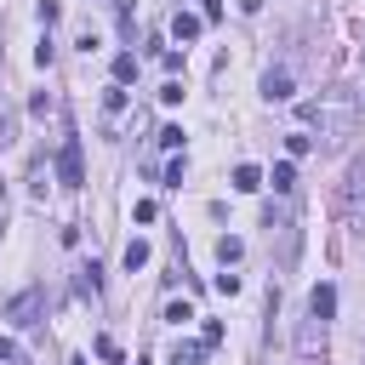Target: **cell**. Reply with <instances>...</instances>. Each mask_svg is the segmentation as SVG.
Here are the masks:
<instances>
[{"mask_svg": "<svg viewBox=\"0 0 365 365\" xmlns=\"http://www.w3.org/2000/svg\"><path fill=\"white\" fill-rule=\"evenodd\" d=\"M308 314H314V319H331V314H336V291H331V285H314V291H308Z\"/></svg>", "mask_w": 365, "mask_h": 365, "instance_id": "6", "label": "cell"}, {"mask_svg": "<svg viewBox=\"0 0 365 365\" xmlns=\"http://www.w3.org/2000/svg\"><path fill=\"white\" fill-rule=\"evenodd\" d=\"M103 108H108V120H114V114H125V91H120V86H108V97H103Z\"/></svg>", "mask_w": 365, "mask_h": 365, "instance_id": "14", "label": "cell"}, {"mask_svg": "<svg viewBox=\"0 0 365 365\" xmlns=\"http://www.w3.org/2000/svg\"><path fill=\"white\" fill-rule=\"evenodd\" d=\"M40 314H46V291H40V285H29V291H17V297L6 302V319H11V325H40Z\"/></svg>", "mask_w": 365, "mask_h": 365, "instance_id": "2", "label": "cell"}, {"mask_svg": "<svg viewBox=\"0 0 365 365\" xmlns=\"http://www.w3.org/2000/svg\"><path fill=\"white\" fill-rule=\"evenodd\" d=\"M171 34H177V40H194V34H200V17H194V11H177V17H171Z\"/></svg>", "mask_w": 365, "mask_h": 365, "instance_id": "8", "label": "cell"}, {"mask_svg": "<svg viewBox=\"0 0 365 365\" xmlns=\"http://www.w3.org/2000/svg\"><path fill=\"white\" fill-rule=\"evenodd\" d=\"M68 365H86V359H68Z\"/></svg>", "mask_w": 365, "mask_h": 365, "instance_id": "20", "label": "cell"}, {"mask_svg": "<svg viewBox=\"0 0 365 365\" xmlns=\"http://www.w3.org/2000/svg\"><path fill=\"white\" fill-rule=\"evenodd\" d=\"M171 365H205V342L194 348V342H182L177 354H171Z\"/></svg>", "mask_w": 365, "mask_h": 365, "instance_id": "10", "label": "cell"}, {"mask_svg": "<svg viewBox=\"0 0 365 365\" xmlns=\"http://www.w3.org/2000/svg\"><path fill=\"white\" fill-rule=\"evenodd\" d=\"M285 148H291V154H308V148H314V137H302V131H291V137H285Z\"/></svg>", "mask_w": 365, "mask_h": 365, "instance_id": "16", "label": "cell"}, {"mask_svg": "<svg viewBox=\"0 0 365 365\" xmlns=\"http://www.w3.org/2000/svg\"><path fill=\"white\" fill-rule=\"evenodd\" d=\"M143 262H148V240H131V245H125V268H131V274H137V268H143Z\"/></svg>", "mask_w": 365, "mask_h": 365, "instance_id": "12", "label": "cell"}, {"mask_svg": "<svg viewBox=\"0 0 365 365\" xmlns=\"http://www.w3.org/2000/svg\"><path fill=\"white\" fill-rule=\"evenodd\" d=\"M11 143H17V120H11V114H0V148H11Z\"/></svg>", "mask_w": 365, "mask_h": 365, "instance_id": "15", "label": "cell"}, {"mask_svg": "<svg viewBox=\"0 0 365 365\" xmlns=\"http://www.w3.org/2000/svg\"><path fill=\"white\" fill-rule=\"evenodd\" d=\"M217 257H222V268H228V262H240V257H245V245H240L234 234H222V240H217Z\"/></svg>", "mask_w": 365, "mask_h": 365, "instance_id": "9", "label": "cell"}, {"mask_svg": "<svg viewBox=\"0 0 365 365\" xmlns=\"http://www.w3.org/2000/svg\"><path fill=\"white\" fill-rule=\"evenodd\" d=\"M114 80H120V86H125V80H137V57H131V51H120V57H114Z\"/></svg>", "mask_w": 365, "mask_h": 365, "instance_id": "11", "label": "cell"}, {"mask_svg": "<svg viewBox=\"0 0 365 365\" xmlns=\"http://www.w3.org/2000/svg\"><path fill=\"white\" fill-rule=\"evenodd\" d=\"M11 359H23V354H17V342H11V336H0V365H11Z\"/></svg>", "mask_w": 365, "mask_h": 365, "instance_id": "19", "label": "cell"}, {"mask_svg": "<svg viewBox=\"0 0 365 365\" xmlns=\"http://www.w3.org/2000/svg\"><path fill=\"white\" fill-rule=\"evenodd\" d=\"M262 97H268V103H285V97H291V74H285V68H268V74H262Z\"/></svg>", "mask_w": 365, "mask_h": 365, "instance_id": "5", "label": "cell"}, {"mask_svg": "<svg viewBox=\"0 0 365 365\" xmlns=\"http://www.w3.org/2000/svg\"><path fill=\"white\" fill-rule=\"evenodd\" d=\"M57 182H63V188H80V182H86V160H80V137H63V148H57Z\"/></svg>", "mask_w": 365, "mask_h": 365, "instance_id": "4", "label": "cell"}, {"mask_svg": "<svg viewBox=\"0 0 365 365\" xmlns=\"http://www.w3.org/2000/svg\"><path fill=\"white\" fill-rule=\"evenodd\" d=\"M234 188H240V194H257V188H262V171H257V165H234Z\"/></svg>", "mask_w": 365, "mask_h": 365, "instance_id": "7", "label": "cell"}, {"mask_svg": "<svg viewBox=\"0 0 365 365\" xmlns=\"http://www.w3.org/2000/svg\"><path fill=\"white\" fill-rule=\"evenodd\" d=\"M336 211L348 222H365V160H354L342 171V188H336Z\"/></svg>", "mask_w": 365, "mask_h": 365, "instance_id": "1", "label": "cell"}, {"mask_svg": "<svg viewBox=\"0 0 365 365\" xmlns=\"http://www.w3.org/2000/svg\"><path fill=\"white\" fill-rule=\"evenodd\" d=\"M274 188H279V194H291V188H297V171H291V160H285V165H274Z\"/></svg>", "mask_w": 365, "mask_h": 365, "instance_id": "13", "label": "cell"}, {"mask_svg": "<svg viewBox=\"0 0 365 365\" xmlns=\"http://www.w3.org/2000/svg\"><path fill=\"white\" fill-rule=\"evenodd\" d=\"M165 319H171V325H182V319H194V308H188V302H171V308H165Z\"/></svg>", "mask_w": 365, "mask_h": 365, "instance_id": "17", "label": "cell"}, {"mask_svg": "<svg viewBox=\"0 0 365 365\" xmlns=\"http://www.w3.org/2000/svg\"><path fill=\"white\" fill-rule=\"evenodd\" d=\"M297 354H302V365H325V319H302L297 325Z\"/></svg>", "mask_w": 365, "mask_h": 365, "instance_id": "3", "label": "cell"}, {"mask_svg": "<svg viewBox=\"0 0 365 365\" xmlns=\"http://www.w3.org/2000/svg\"><path fill=\"white\" fill-rule=\"evenodd\" d=\"M200 342H205V348H217V342H222V325H217V319H205V331H200Z\"/></svg>", "mask_w": 365, "mask_h": 365, "instance_id": "18", "label": "cell"}]
</instances>
